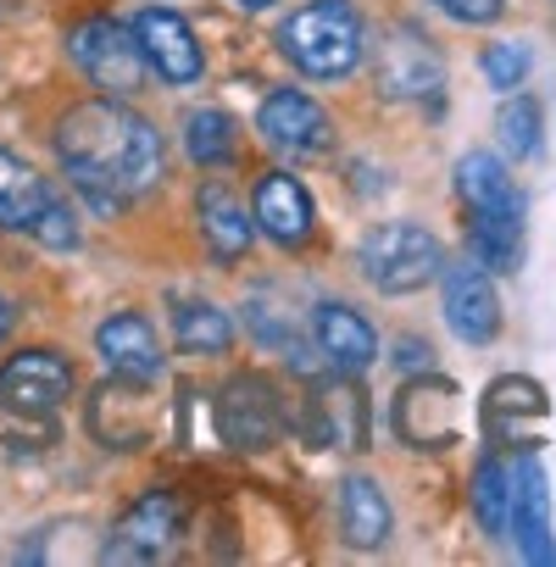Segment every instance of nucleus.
Returning <instances> with one entry per match:
<instances>
[{"instance_id": "f03ea898", "label": "nucleus", "mask_w": 556, "mask_h": 567, "mask_svg": "<svg viewBox=\"0 0 556 567\" xmlns=\"http://www.w3.org/2000/svg\"><path fill=\"white\" fill-rule=\"evenodd\" d=\"M278 51H285V62L296 73L334 84V79L357 73V62L368 56V29H362L351 0H307L278 29Z\"/></svg>"}, {"instance_id": "aec40b11", "label": "nucleus", "mask_w": 556, "mask_h": 567, "mask_svg": "<svg viewBox=\"0 0 556 567\" xmlns=\"http://www.w3.org/2000/svg\"><path fill=\"white\" fill-rule=\"evenodd\" d=\"M195 223H200V239H206V250L217 256V261H239L245 250H250V234H256V223H250V212H245V200L228 189V184H200V195H195Z\"/></svg>"}, {"instance_id": "b1692460", "label": "nucleus", "mask_w": 556, "mask_h": 567, "mask_svg": "<svg viewBox=\"0 0 556 567\" xmlns=\"http://www.w3.org/2000/svg\"><path fill=\"white\" fill-rule=\"evenodd\" d=\"M173 340L189 357H228L234 351V323L206 296H173Z\"/></svg>"}, {"instance_id": "7ed1b4c3", "label": "nucleus", "mask_w": 556, "mask_h": 567, "mask_svg": "<svg viewBox=\"0 0 556 567\" xmlns=\"http://www.w3.org/2000/svg\"><path fill=\"white\" fill-rule=\"evenodd\" d=\"M357 267H362V278L373 284L379 296H418L423 284L440 278L445 250H440V239L423 223H379V228L362 234Z\"/></svg>"}, {"instance_id": "6e6552de", "label": "nucleus", "mask_w": 556, "mask_h": 567, "mask_svg": "<svg viewBox=\"0 0 556 567\" xmlns=\"http://www.w3.org/2000/svg\"><path fill=\"white\" fill-rule=\"evenodd\" d=\"M379 90L390 101H440V90H445V56H440V45L423 29L395 23L379 40Z\"/></svg>"}, {"instance_id": "c756f323", "label": "nucleus", "mask_w": 556, "mask_h": 567, "mask_svg": "<svg viewBox=\"0 0 556 567\" xmlns=\"http://www.w3.org/2000/svg\"><path fill=\"white\" fill-rule=\"evenodd\" d=\"M34 239L40 245H51V250H79V217H73V206L56 195L51 206H45V217L34 223Z\"/></svg>"}, {"instance_id": "a878e982", "label": "nucleus", "mask_w": 556, "mask_h": 567, "mask_svg": "<svg viewBox=\"0 0 556 567\" xmlns=\"http://www.w3.org/2000/svg\"><path fill=\"white\" fill-rule=\"evenodd\" d=\"M184 151L195 167H228L239 156V123L217 106H200L184 117Z\"/></svg>"}, {"instance_id": "4be33fe9", "label": "nucleus", "mask_w": 556, "mask_h": 567, "mask_svg": "<svg viewBox=\"0 0 556 567\" xmlns=\"http://www.w3.org/2000/svg\"><path fill=\"white\" fill-rule=\"evenodd\" d=\"M56 200V189L12 151H0V228L12 234H34V223L45 217V206Z\"/></svg>"}, {"instance_id": "72a5a7b5", "label": "nucleus", "mask_w": 556, "mask_h": 567, "mask_svg": "<svg viewBox=\"0 0 556 567\" xmlns=\"http://www.w3.org/2000/svg\"><path fill=\"white\" fill-rule=\"evenodd\" d=\"M234 7H245V12H267L272 0H234Z\"/></svg>"}, {"instance_id": "dca6fc26", "label": "nucleus", "mask_w": 556, "mask_h": 567, "mask_svg": "<svg viewBox=\"0 0 556 567\" xmlns=\"http://www.w3.org/2000/svg\"><path fill=\"white\" fill-rule=\"evenodd\" d=\"M95 351L106 362L112 379H128V384H156L167 373V357H162V340L156 329L140 318V312H112L101 329H95Z\"/></svg>"}, {"instance_id": "2f4dec72", "label": "nucleus", "mask_w": 556, "mask_h": 567, "mask_svg": "<svg viewBox=\"0 0 556 567\" xmlns=\"http://www.w3.org/2000/svg\"><path fill=\"white\" fill-rule=\"evenodd\" d=\"M395 362L406 368V373H429L434 368V351H429V340H395Z\"/></svg>"}, {"instance_id": "f257e3e1", "label": "nucleus", "mask_w": 556, "mask_h": 567, "mask_svg": "<svg viewBox=\"0 0 556 567\" xmlns=\"http://www.w3.org/2000/svg\"><path fill=\"white\" fill-rule=\"evenodd\" d=\"M56 156L68 167V178L101 206L117 212L134 195L162 184L167 151L151 117H140L134 106H123L117 95H95L84 106H73L56 123Z\"/></svg>"}, {"instance_id": "2eb2a0df", "label": "nucleus", "mask_w": 556, "mask_h": 567, "mask_svg": "<svg viewBox=\"0 0 556 567\" xmlns=\"http://www.w3.org/2000/svg\"><path fill=\"white\" fill-rule=\"evenodd\" d=\"M250 223L285 250H301L318 228V206H312V189L290 173H261L256 178V200H250Z\"/></svg>"}, {"instance_id": "9b49d317", "label": "nucleus", "mask_w": 556, "mask_h": 567, "mask_svg": "<svg viewBox=\"0 0 556 567\" xmlns=\"http://www.w3.org/2000/svg\"><path fill=\"white\" fill-rule=\"evenodd\" d=\"M73 395V368L56 351H18L0 368V406L23 417H51Z\"/></svg>"}, {"instance_id": "20e7f679", "label": "nucleus", "mask_w": 556, "mask_h": 567, "mask_svg": "<svg viewBox=\"0 0 556 567\" xmlns=\"http://www.w3.org/2000/svg\"><path fill=\"white\" fill-rule=\"evenodd\" d=\"M285 429H290V406L267 373H234L217 390V440L228 451L261 456L285 440Z\"/></svg>"}, {"instance_id": "bb28decb", "label": "nucleus", "mask_w": 556, "mask_h": 567, "mask_svg": "<svg viewBox=\"0 0 556 567\" xmlns=\"http://www.w3.org/2000/svg\"><path fill=\"white\" fill-rule=\"evenodd\" d=\"M467 501H473V517H478V528L490 539H506L512 534V467L501 456H484L478 462Z\"/></svg>"}, {"instance_id": "9d476101", "label": "nucleus", "mask_w": 556, "mask_h": 567, "mask_svg": "<svg viewBox=\"0 0 556 567\" xmlns=\"http://www.w3.org/2000/svg\"><path fill=\"white\" fill-rule=\"evenodd\" d=\"M440 307L462 346H490L501 334V296L473 256L456 267H440Z\"/></svg>"}, {"instance_id": "5701e85b", "label": "nucleus", "mask_w": 556, "mask_h": 567, "mask_svg": "<svg viewBox=\"0 0 556 567\" xmlns=\"http://www.w3.org/2000/svg\"><path fill=\"white\" fill-rule=\"evenodd\" d=\"M467 256L484 272H517L523 261V206L512 212H467Z\"/></svg>"}, {"instance_id": "f8f14e48", "label": "nucleus", "mask_w": 556, "mask_h": 567, "mask_svg": "<svg viewBox=\"0 0 556 567\" xmlns=\"http://www.w3.org/2000/svg\"><path fill=\"white\" fill-rule=\"evenodd\" d=\"M256 134L272 145V151H285V156H323L334 145V123L329 112L301 95V90H272L256 112Z\"/></svg>"}, {"instance_id": "393cba45", "label": "nucleus", "mask_w": 556, "mask_h": 567, "mask_svg": "<svg viewBox=\"0 0 556 567\" xmlns=\"http://www.w3.org/2000/svg\"><path fill=\"white\" fill-rule=\"evenodd\" d=\"M456 195L467 212H512L523 206V195L512 189V173L495 151H467L456 162Z\"/></svg>"}, {"instance_id": "412c9836", "label": "nucleus", "mask_w": 556, "mask_h": 567, "mask_svg": "<svg viewBox=\"0 0 556 567\" xmlns=\"http://www.w3.org/2000/svg\"><path fill=\"white\" fill-rule=\"evenodd\" d=\"M390 528H395V512H390L384 484L368 478V473H351V478L340 484V534H346V545L379 550V545L390 539Z\"/></svg>"}, {"instance_id": "0eeeda50", "label": "nucleus", "mask_w": 556, "mask_h": 567, "mask_svg": "<svg viewBox=\"0 0 556 567\" xmlns=\"http://www.w3.org/2000/svg\"><path fill=\"white\" fill-rule=\"evenodd\" d=\"M178 528H184V506L173 489H145L106 534L101 545V561H117V567H140V561H162L173 545H178Z\"/></svg>"}, {"instance_id": "cd10ccee", "label": "nucleus", "mask_w": 556, "mask_h": 567, "mask_svg": "<svg viewBox=\"0 0 556 567\" xmlns=\"http://www.w3.org/2000/svg\"><path fill=\"white\" fill-rule=\"evenodd\" d=\"M495 134H501V145L512 151V162L534 156V151H539V134H545V112H539V101L506 90V101H501V112H495Z\"/></svg>"}, {"instance_id": "4468645a", "label": "nucleus", "mask_w": 556, "mask_h": 567, "mask_svg": "<svg viewBox=\"0 0 556 567\" xmlns=\"http://www.w3.org/2000/svg\"><path fill=\"white\" fill-rule=\"evenodd\" d=\"M307 334H312V351H318V362H323L329 373L357 379V373H368V368L379 362V334H373V323H368L357 307H346V301H323V307L312 312Z\"/></svg>"}, {"instance_id": "6ab92c4d", "label": "nucleus", "mask_w": 556, "mask_h": 567, "mask_svg": "<svg viewBox=\"0 0 556 567\" xmlns=\"http://www.w3.org/2000/svg\"><path fill=\"white\" fill-rule=\"evenodd\" d=\"M145 390H151V384H128V379L101 384L95 401H90V429H95V440H106L112 451L145 445V434L156 429V412L145 406Z\"/></svg>"}, {"instance_id": "423d86ee", "label": "nucleus", "mask_w": 556, "mask_h": 567, "mask_svg": "<svg viewBox=\"0 0 556 567\" xmlns=\"http://www.w3.org/2000/svg\"><path fill=\"white\" fill-rule=\"evenodd\" d=\"M390 429L412 445V451H445L462 440V390L451 379H440L434 368L429 373H412L395 401H390Z\"/></svg>"}, {"instance_id": "39448f33", "label": "nucleus", "mask_w": 556, "mask_h": 567, "mask_svg": "<svg viewBox=\"0 0 556 567\" xmlns=\"http://www.w3.org/2000/svg\"><path fill=\"white\" fill-rule=\"evenodd\" d=\"M68 56H73V68L101 90V95H140L145 90V56H140V40H134V29L128 23H117V18H84V23H73L68 29Z\"/></svg>"}, {"instance_id": "7c9ffc66", "label": "nucleus", "mask_w": 556, "mask_h": 567, "mask_svg": "<svg viewBox=\"0 0 556 567\" xmlns=\"http://www.w3.org/2000/svg\"><path fill=\"white\" fill-rule=\"evenodd\" d=\"M434 7L451 23H467V29H484V23H501L506 18V0H434Z\"/></svg>"}, {"instance_id": "f3484780", "label": "nucleus", "mask_w": 556, "mask_h": 567, "mask_svg": "<svg viewBox=\"0 0 556 567\" xmlns=\"http://www.w3.org/2000/svg\"><path fill=\"white\" fill-rule=\"evenodd\" d=\"M245 329H250L267 351L290 357L301 373H312V357H318V351H307V323H301L296 296L285 290V284H256V290L245 296ZM323 373H329V368H323Z\"/></svg>"}, {"instance_id": "473e14b6", "label": "nucleus", "mask_w": 556, "mask_h": 567, "mask_svg": "<svg viewBox=\"0 0 556 567\" xmlns=\"http://www.w3.org/2000/svg\"><path fill=\"white\" fill-rule=\"evenodd\" d=\"M12 323H18V307H12L7 296H0V340H7V334H12Z\"/></svg>"}, {"instance_id": "a211bd4d", "label": "nucleus", "mask_w": 556, "mask_h": 567, "mask_svg": "<svg viewBox=\"0 0 556 567\" xmlns=\"http://www.w3.org/2000/svg\"><path fill=\"white\" fill-rule=\"evenodd\" d=\"M512 539L528 561L550 567L556 561V539H550V495H545V467L534 456L517 462L512 473Z\"/></svg>"}, {"instance_id": "ddd939ff", "label": "nucleus", "mask_w": 556, "mask_h": 567, "mask_svg": "<svg viewBox=\"0 0 556 567\" xmlns=\"http://www.w3.org/2000/svg\"><path fill=\"white\" fill-rule=\"evenodd\" d=\"M128 29H134L140 56H145V68H151L156 79H167V84H195V79H200L206 56H200L195 29H189L178 12H167V7H145Z\"/></svg>"}, {"instance_id": "c85d7f7f", "label": "nucleus", "mask_w": 556, "mask_h": 567, "mask_svg": "<svg viewBox=\"0 0 556 567\" xmlns=\"http://www.w3.org/2000/svg\"><path fill=\"white\" fill-rule=\"evenodd\" d=\"M528 62H534V56H528V45H517V40H512V45H490V51H484V79H490L495 90H523Z\"/></svg>"}, {"instance_id": "1a4fd4ad", "label": "nucleus", "mask_w": 556, "mask_h": 567, "mask_svg": "<svg viewBox=\"0 0 556 567\" xmlns=\"http://www.w3.org/2000/svg\"><path fill=\"white\" fill-rule=\"evenodd\" d=\"M301 434L318 451H362L368 445V401H362L357 379H346V373L318 379L301 406Z\"/></svg>"}]
</instances>
